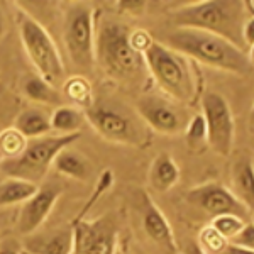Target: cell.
I'll return each instance as SVG.
<instances>
[{"label":"cell","instance_id":"6da1fadb","mask_svg":"<svg viewBox=\"0 0 254 254\" xmlns=\"http://www.w3.org/2000/svg\"><path fill=\"white\" fill-rule=\"evenodd\" d=\"M178 29H196L227 39L239 49L246 48L244 26L248 2L243 0H203L180 7L171 14Z\"/></svg>","mask_w":254,"mask_h":254},{"label":"cell","instance_id":"7a4b0ae2","mask_svg":"<svg viewBox=\"0 0 254 254\" xmlns=\"http://www.w3.org/2000/svg\"><path fill=\"white\" fill-rule=\"evenodd\" d=\"M168 48L185 55L191 61L222 71L248 75L253 71L248 53L220 36L196 29H176L168 36Z\"/></svg>","mask_w":254,"mask_h":254},{"label":"cell","instance_id":"3957f363","mask_svg":"<svg viewBox=\"0 0 254 254\" xmlns=\"http://www.w3.org/2000/svg\"><path fill=\"white\" fill-rule=\"evenodd\" d=\"M147 71L151 73L163 93L182 105H191L200 95L198 69L193 61L154 41L144 53Z\"/></svg>","mask_w":254,"mask_h":254},{"label":"cell","instance_id":"277c9868","mask_svg":"<svg viewBox=\"0 0 254 254\" xmlns=\"http://www.w3.org/2000/svg\"><path fill=\"white\" fill-rule=\"evenodd\" d=\"M130 31L114 19L100 22L95 34V61L116 80L134 81L146 75L144 55L130 46Z\"/></svg>","mask_w":254,"mask_h":254},{"label":"cell","instance_id":"5b68a950","mask_svg":"<svg viewBox=\"0 0 254 254\" xmlns=\"http://www.w3.org/2000/svg\"><path fill=\"white\" fill-rule=\"evenodd\" d=\"M80 132L66 134V136H44L39 139H31L22 154L14 159H3L0 170H3L10 178H20L38 185L46 176L49 168L53 166L56 156L69 144L78 141Z\"/></svg>","mask_w":254,"mask_h":254},{"label":"cell","instance_id":"8992f818","mask_svg":"<svg viewBox=\"0 0 254 254\" xmlns=\"http://www.w3.org/2000/svg\"><path fill=\"white\" fill-rule=\"evenodd\" d=\"M17 26L26 55L38 69V75L48 83L56 85L66 71L56 43L38 20L22 10L17 14Z\"/></svg>","mask_w":254,"mask_h":254},{"label":"cell","instance_id":"52a82bcc","mask_svg":"<svg viewBox=\"0 0 254 254\" xmlns=\"http://www.w3.org/2000/svg\"><path fill=\"white\" fill-rule=\"evenodd\" d=\"M64 43L76 68L95 66V10L88 3H75L64 17Z\"/></svg>","mask_w":254,"mask_h":254},{"label":"cell","instance_id":"ba28073f","mask_svg":"<svg viewBox=\"0 0 254 254\" xmlns=\"http://www.w3.org/2000/svg\"><path fill=\"white\" fill-rule=\"evenodd\" d=\"M136 110L147 127L170 136L185 132L190 122L185 105L178 104L165 93H144L139 97Z\"/></svg>","mask_w":254,"mask_h":254},{"label":"cell","instance_id":"9c48e42d","mask_svg":"<svg viewBox=\"0 0 254 254\" xmlns=\"http://www.w3.org/2000/svg\"><path fill=\"white\" fill-rule=\"evenodd\" d=\"M85 117L102 137L117 144L139 146L144 137L136 119L112 105L93 104L88 110H85Z\"/></svg>","mask_w":254,"mask_h":254},{"label":"cell","instance_id":"30bf717a","mask_svg":"<svg viewBox=\"0 0 254 254\" xmlns=\"http://www.w3.org/2000/svg\"><path fill=\"white\" fill-rule=\"evenodd\" d=\"M202 116L207 124V144L220 156H229L234 146V116L229 102L217 92L202 95Z\"/></svg>","mask_w":254,"mask_h":254},{"label":"cell","instance_id":"8fae6325","mask_svg":"<svg viewBox=\"0 0 254 254\" xmlns=\"http://www.w3.org/2000/svg\"><path fill=\"white\" fill-rule=\"evenodd\" d=\"M71 254H114L117 248V229L110 217L95 220L76 219L71 225Z\"/></svg>","mask_w":254,"mask_h":254},{"label":"cell","instance_id":"7c38bea8","mask_svg":"<svg viewBox=\"0 0 254 254\" xmlns=\"http://www.w3.org/2000/svg\"><path fill=\"white\" fill-rule=\"evenodd\" d=\"M188 202H191L202 210H205L208 215H236L241 219H246L251 212L246 208L239 200L236 198L229 188H225L219 183H207V185L196 187L188 191Z\"/></svg>","mask_w":254,"mask_h":254},{"label":"cell","instance_id":"4fadbf2b","mask_svg":"<svg viewBox=\"0 0 254 254\" xmlns=\"http://www.w3.org/2000/svg\"><path fill=\"white\" fill-rule=\"evenodd\" d=\"M61 195V190L56 187H44L39 188L38 193L27 202H24L22 208H20L17 227L19 232L24 236H29L32 232H36L41 225L44 224V220L48 219V215L51 214L53 207L56 205Z\"/></svg>","mask_w":254,"mask_h":254},{"label":"cell","instance_id":"5bb4252c","mask_svg":"<svg viewBox=\"0 0 254 254\" xmlns=\"http://www.w3.org/2000/svg\"><path fill=\"white\" fill-rule=\"evenodd\" d=\"M141 214H142V227L146 234L151 237L156 244L166 249L168 253L176 251V241L171 231V225L168 224L166 217L159 210L156 203L147 195H142L141 203Z\"/></svg>","mask_w":254,"mask_h":254},{"label":"cell","instance_id":"9a60e30c","mask_svg":"<svg viewBox=\"0 0 254 254\" xmlns=\"http://www.w3.org/2000/svg\"><path fill=\"white\" fill-rule=\"evenodd\" d=\"M232 193L249 212H254V163L243 154L232 166Z\"/></svg>","mask_w":254,"mask_h":254},{"label":"cell","instance_id":"2e32d148","mask_svg":"<svg viewBox=\"0 0 254 254\" xmlns=\"http://www.w3.org/2000/svg\"><path fill=\"white\" fill-rule=\"evenodd\" d=\"M12 127L17 129L27 141L44 137L51 130V114L39 107H29L15 117Z\"/></svg>","mask_w":254,"mask_h":254},{"label":"cell","instance_id":"e0dca14e","mask_svg":"<svg viewBox=\"0 0 254 254\" xmlns=\"http://www.w3.org/2000/svg\"><path fill=\"white\" fill-rule=\"evenodd\" d=\"M180 180V168L171 158V154L161 153L153 161L149 170V183L154 190L168 191L171 190Z\"/></svg>","mask_w":254,"mask_h":254},{"label":"cell","instance_id":"ac0fdd59","mask_svg":"<svg viewBox=\"0 0 254 254\" xmlns=\"http://www.w3.org/2000/svg\"><path fill=\"white\" fill-rule=\"evenodd\" d=\"M55 170L58 173L68 176V178L73 180H81V182H87V180L92 176V165L85 154L78 153L75 149H63L61 153L56 156L55 163H53Z\"/></svg>","mask_w":254,"mask_h":254},{"label":"cell","instance_id":"d6986e66","mask_svg":"<svg viewBox=\"0 0 254 254\" xmlns=\"http://www.w3.org/2000/svg\"><path fill=\"white\" fill-rule=\"evenodd\" d=\"M39 187L20 178H7L0 183V207L24 203L38 193Z\"/></svg>","mask_w":254,"mask_h":254},{"label":"cell","instance_id":"ffe728a7","mask_svg":"<svg viewBox=\"0 0 254 254\" xmlns=\"http://www.w3.org/2000/svg\"><path fill=\"white\" fill-rule=\"evenodd\" d=\"M87 121L85 112L78 107H69V105H60L51 114V130L60 132V136L80 132L81 124Z\"/></svg>","mask_w":254,"mask_h":254},{"label":"cell","instance_id":"44dd1931","mask_svg":"<svg viewBox=\"0 0 254 254\" xmlns=\"http://www.w3.org/2000/svg\"><path fill=\"white\" fill-rule=\"evenodd\" d=\"M63 92L68 100H71L83 112L95 104L92 85L88 83V80L85 76H71V78H68L63 85Z\"/></svg>","mask_w":254,"mask_h":254},{"label":"cell","instance_id":"7402d4cb","mask_svg":"<svg viewBox=\"0 0 254 254\" xmlns=\"http://www.w3.org/2000/svg\"><path fill=\"white\" fill-rule=\"evenodd\" d=\"M22 88L26 97L32 102H38V104H60L61 102V97L56 92V88L44 78H41L39 75L27 76Z\"/></svg>","mask_w":254,"mask_h":254},{"label":"cell","instance_id":"603a6c76","mask_svg":"<svg viewBox=\"0 0 254 254\" xmlns=\"http://www.w3.org/2000/svg\"><path fill=\"white\" fill-rule=\"evenodd\" d=\"M27 139L14 127L0 132V154L3 159H14L22 154V151L27 146Z\"/></svg>","mask_w":254,"mask_h":254},{"label":"cell","instance_id":"cb8c5ba5","mask_svg":"<svg viewBox=\"0 0 254 254\" xmlns=\"http://www.w3.org/2000/svg\"><path fill=\"white\" fill-rule=\"evenodd\" d=\"M73 251V232L71 229H63L53 234L48 241L39 246L36 254H71Z\"/></svg>","mask_w":254,"mask_h":254},{"label":"cell","instance_id":"d4e9b609","mask_svg":"<svg viewBox=\"0 0 254 254\" xmlns=\"http://www.w3.org/2000/svg\"><path fill=\"white\" fill-rule=\"evenodd\" d=\"M248 224L244 219L241 217H236V215H219V217H214L212 219V227L219 232L220 236L224 237L227 243H231L234 237L239 234L241 231L244 229V225Z\"/></svg>","mask_w":254,"mask_h":254},{"label":"cell","instance_id":"484cf974","mask_svg":"<svg viewBox=\"0 0 254 254\" xmlns=\"http://www.w3.org/2000/svg\"><path fill=\"white\" fill-rule=\"evenodd\" d=\"M185 136L190 147H202L207 142V124L205 119L200 114V116H193L188 122L185 129Z\"/></svg>","mask_w":254,"mask_h":254},{"label":"cell","instance_id":"4316f807","mask_svg":"<svg viewBox=\"0 0 254 254\" xmlns=\"http://www.w3.org/2000/svg\"><path fill=\"white\" fill-rule=\"evenodd\" d=\"M200 241H202L200 248L207 249V251H214V253H222L225 249V246L229 244L212 225H207V227L200 232Z\"/></svg>","mask_w":254,"mask_h":254},{"label":"cell","instance_id":"83f0119b","mask_svg":"<svg viewBox=\"0 0 254 254\" xmlns=\"http://www.w3.org/2000/svg\"><path fill=\"white\" fill-rule=\"evenodd\" d=\"M112 183H114V175H112V171H110V170L102 171L100 178H98V183H97V190L92 193V198L88 200V203L85 205V208L80 212V215L76 217V219H85V215H87V212L90 210V207H92L93 203H95L97 200L100 198V195L104 193L105 190H109V188L112 187Z\"/></svg>","mask_w":254,"mask_h":254},{"label":"cell","instance_id":"f1b7e54d","mask_svg":"<svg viewBox=\"0 0 254 254\" xmlns=\"http://www.w3.org/2000/svg\"><path fill=\"white\" fill-rule=\"evenodd\" d=\"M129 41H130V46L136 49L137 53H141V55H144L147 49L151 48V44L154 43L153 38H151V36L147 34L146 31H142V29L130 31Z\"/></svg>","mask_w":254,"mask_h":254},{"label":"cell","instance_id":"f546056e","mask_svg":"<svg viewBox=\"0 0 254 254\" xmlns=\"http://www.w3.org/2000/svg\"><path fill=\"white\" fill-rule=\"evenodd\" d=\"M229 244L239 246V248L254 251V224H246L243 231L237 234Z\"/></svg>","mask_w":254,"mask_h":254},{"label":"cell","instance_id":"4dcf8cb0","mask_svg":"<svg viewBox=\"0 0 254 254\" xmlns=\"http://www.w3.org/2000/svg\"><path fill=\"white\" fill-rule=\"evenodd\" d=\"M119 9L122 12H130V14H136V12L144 10V7L147 5V2H141V0H121L117 2Z\"/></svg>","mask_w":254,"mask_h":254},{"label":"cell","instance_id":"1f68e13d","mask_svg":"<svg viewBox=\"0 0 254 254\" xmlns=\"http://www.w3.org/2000/svg\"><path fill=\"white\" fill-rule=\"evenodd\" d=\"M0 254H20V246L17 241L5 239L0 243Z\"/></svg>","mask_w":254,"mask_h":254},{"label":"cell","instance_id":"d6a6232c","mask_svg":"<svg viewBox=\"0 0 254 254\" xmlns=\"http://www.w3.org/2000/svg\"><path fill=\"white\" fill-rule=\"evenodd\" d=\"M244 43L248 48L254 44V17H249L244 26Z\"/></svg>","mask_w":254,"mask_h":254},{"label":"cell","instance_id":"836d02e7","mask_svg":"<svg viewBox=\"0 0 254 254\" xmlns=\"http://www.w3.org/2000/svg\"><path fill=\"white\" fill-rule=\"evenodd\" d=\"M220 254H254V251L239 248V246H234V244H227V246H225V249Z\"/></svg>","mask_w":254,"mask_h":254},{"label":"cell","instance_id":"e575fe53","mask_svg":"<svg viewBox=\"0 0 254 254\" xmlns=\"http://www.w3.org/2000/svg\"><path fill=\"white\" fill-rule=\"evenodd\" d=\"M185 254H207L203 251L202 248H200V244L196 243H188L187 248H185Z\"/></svg>","mask_w":254,"mask_h":254},{"label":"cell","instance_id":"d590c367","mask_svg":"<svg viewBox=\"0 0 254 254\" xmlns=\"http://www.w3.org/2000/svg\"><path fill=\"white\" fill-rule=\"evenodd\" d=\"M3 32H5V19H3L2 9H0V38L3 36Z\"/></svg>","mask_w":254,"mask_h":254},{"label":"cell","instance_id":"8d00e7d4","mask_svg":"<svg viewBox=\"0 0 254 254\" xmlns=\"http://www.w3.org/2000/svg\"><path fill=\"white\" fill-rule=\"evenodd\" d=\"M248 58H249V63L253 64V68H254V44L251 48H249V51H248Z\"/></svg>","mask_w":254,"mask_h":254},{"label":"cell","instance_id":"74e56055","mask_svg":"<svg viewBox=\"0 0 254 254\" xmlns=\"http://www.w3.org/2000/svg\"><path fill=\"white\" fill-rule=\"evenodd\" d=\"M249 127H251V130L254 132V105L251 109V114H249Z\"/></svg>","mask_w":254,"mask_h":254},{"label":"cell","instance_id":"f35d334b","mask_svg":"<svg viewBox=\"0 0 254 254\" xmlns=\"http://www.w3.org/2000/svg\"><path fill=\"white\" fill-rule=\"evenodd\" d=\"M114 254H124V253H122V249H121V248H116V251H114Z\"/></svg>","mask_w":254,"mask_h":254},{"label":"cell","instance_id":"ab89813d","mask_svg":"<svg viewBox=\"0 0 254 254\" xmlns=\"http://www.w3.org/2000/svg\"><path fill=\"white\" fill-rule=\"evenodd\" d=\"M248 3H249V5H253V7H251V9L254 10V0H253V2H248Z\"/></svg>","mask_w":254,"mask_h":254},{"label":"cell","instance_id":"60d3db41","mask_svg":"<svg viewBox=\"0 0 254 254\" xmlns=\"http://www.w3.org/2000/svg\"><path fill=\"white\" fill-rule=\"evenodd\" d=\"M3 161V158H2V154H0V163H2Z\"/></svg>","mask_w":254,"mask_h":254},{"label":"cell","instance_id":"b9f144b4","mask_svg":"<svg viewBox=\"0 0 254 254\" xmlns=\"http://www.w3.org/2000/svg\"><path fill=\"white\" fill-rule=\"evenodd\" d=\"M253 224H254V212H253Z\"/></svg>","mask_w":254,"mask_h":254}]
</instances>
